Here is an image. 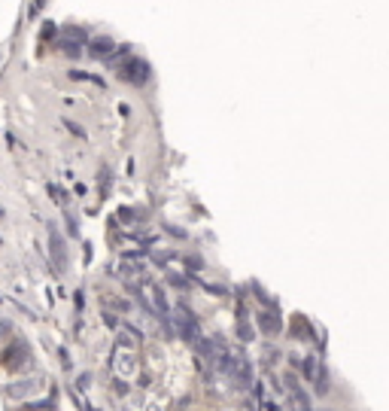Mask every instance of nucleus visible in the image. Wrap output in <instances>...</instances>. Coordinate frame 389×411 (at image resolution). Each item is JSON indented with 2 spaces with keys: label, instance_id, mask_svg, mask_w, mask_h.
<instances>
[{
  "label": "nucleus",
  "instance_id": "8",
  "mask_svg": "<svg viewBox=\"0 0 389 411\" xmlns=\"http://www.w3.org/2000/svg\"><path fill=\"white\" fill-rule=\"evenodd\" d=\"M21 411H55V405L52 402H28Z\"/></svg>",
  "mask_w": 389,
  "mask_h": 411
},
{
  "label": "nucleus",
  "instance_id": "4",
  "mask_svg": "<svg viewBox=\"0 0 389 411\" xmlns=\"http://www.w3.org/2000/svg\"><path fill=\"white\" fill-rule=\"evenodd\" d=\"M173 323H177V332H180L186 341H198V320H195V314L186 308V304H177Z\"/></svg>",
  "mask_w": 389,
  "mask_h": 411
},
{
  "label": "nucleus",
  "instance_id": "1",
  "mask_svg": "<svg viewBox=\"0 0 389 411\" xmlns=\"http://www.w3.org/2000/svg\"><path fill=\"white\" fill-rule=\"evenodd\" d=\"M113 372H116V378H122V381L134 378V372H137V354H134V347L116 345V350H113Z\"/></svg>",
  "mask_w": 389,
  "mask_h": 411
},
{
  "label": "nucleus",
  "instance_id": "7",
  "mask_svg": "<svg viewBox=\"0 0 389 411\" xmlns=\"http://www.w3.org/2000/svg\"><path fill=\"white\" fill-rule=\"evenodd\" d=\"M238 332H240V341L247 345V341H253V326H249V317L247 311L240 308V317H238Z\"/></svg>",
  "mask_w": 389,
  "mask_h": 411
},
{
  "label": "nucleus",
  "instance_id": "9",
  "mask_svg": "<svg viewBox=\"0 0 389 411\" xmlns=\"http://www.w3.org/2000/svg\"><path fill=\"white\" fill-rule=\"evenodd\" d=\"M3 335H12V323H10V320H0V341H3Z\"/></svg>",
  "mask_w": 389,
  "mask_h": 411
},
{
  "label": "nucleus",
  "instance_id": "2",
  "mask_svg": "<svg viewBox=\"0 0 389 411\" xmlns=\"http://www.w3.org/2000/svg\"><path fill=\"white\" fill-rule=\"evenodd\" d=\"M43 387H46V378L43 375H30V378L12 381V384L6 387V393H10V399H28V396L40 393Z\"/></svg>",
  "mask_w": 389,
  "mask_h": 411
},
{
  "label": "nucleus",
  "instance_id": "5",
  "mask_svg": "<svg viewBox=\"0 0 389 411\" xmlns=\"http://www.w3.org/2000/svg\"><path fill=\"white\" fill-rule=\"evenodd\" d=\"M258 329L268 332V335H280L283 329V317H280L277 308H265L262 314H258Z\"/></svg>",
  "mask_w": 389,
  "mask_h": 411
},
{
  "label": "nucleus",
  "instance_id": "6",
  "mask_svg": "<svg viewBox=\"0 0 389 411\" xmlns=\"http://www.w3.org/2000/svg\"><path fill=\"white\" fill-rule=\"evenodd\" d=\"M49 241H52V262H55L58 271H64L67 268V247H64V238L58 235L55 226L49 228Z\"/></svg>",
  "mask_w": 389,
  "mask_h": 411
},
{
  "label": "nucleus",
  "instance_id": "3",
  "mask_svg": "<svg viewBox=\"0 0 389 411\" xmlns=\"http://www.w3.org/2000/svg\"><path fill=\"white\" fill-rule=\"evenodd\" d=\"M0 365H6V369H12V372H19V369H25V365H30V347H28V341H15V345L3 354Z\"/></svg>",
  "mask_w": 389,
  "mask_h": 411
}]
</instances>
